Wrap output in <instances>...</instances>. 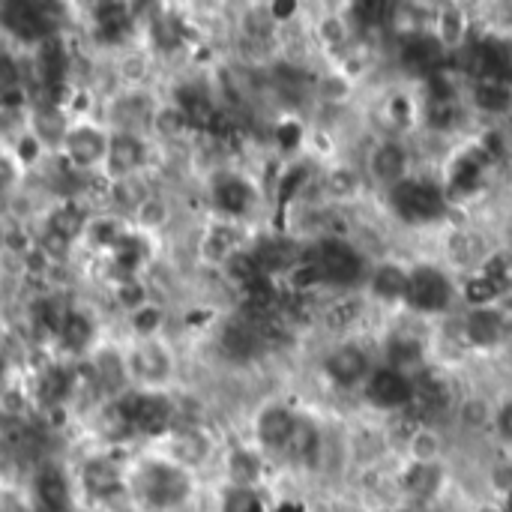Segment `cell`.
Instances as JSON below:
<instances>
[{"mask_svg":"<svg viewBox=\"0 0 512 512\" xmlns=\"http://www.w3.org/2000/svg\"><path fill=\"white\" fill-rule=\"evenodd\" d=\"M108 144H111L108 126L99 117H81L69 123L54 156L78 177H102Z\"/></svg>","mask_w":512,"mask_h":512,"instance_id":"7a4b0ae2","label":"cell"},{"mask_svg":"<svg viewBox=\"0 0 512 512\" xmlns=\"http://www.w3.org/2000/svg\"><path fill=\"white\" fill-rule=\"evenodd\" d=\"M126 492L138 512H186L201 492V480L150 447L129 456Z\"/></svg>","mask_w":512,"mask_h":512,"instance_id":"6da1fadb","label":"cell"},{"mask_svg":"<svg viewBox=\"0 0 512 512\" xmlns=\"http://www.w3.org/2000/svg\"><path fill=\"white\" fill-rule=\"evenodd\" d=\"M9 234H12V222H9L6 213L0 210V261L9 255Z\"/></svg>","mask_w":512,"mask_h":512,"instance_id":"277c9868","label":"cell"},{"mask_svg":"<svg viewBox=\"0 0 512 512\" xmlns=\"http://www.w3.org/2000/svg\"><path fill=\"white\" fill-rule=\"evenodd\" d=\"M156 168V144L144 135L111 132L108 159H105V180H126L138 174H150Z\"/></svg>","mask_w":512,"mask_h":512,"instance_id":"3957f363","label":"cell"}]
</instances>
